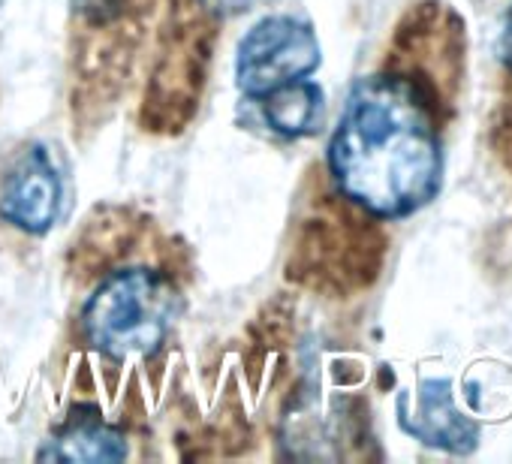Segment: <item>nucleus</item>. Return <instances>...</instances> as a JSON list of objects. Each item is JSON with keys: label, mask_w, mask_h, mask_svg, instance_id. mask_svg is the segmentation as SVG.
I'll return each instance as SVG.
<instances>
[{"label": "nucleus", "mask_w": 512, "mask_h": 464, "mask_svg": "<svg viewBox=\"0 0 512 464\" xmlns=\"http://www.w3.org/2000/svg\"><path fill=\"white\" fill-rule=\"evenodd\" d=\"M500 58L512 70V7L503 19V31H500Z\"/></svg>", "instance_id": "nucleus-14"}, {"label": "nucleus", "mask_w": 512, "mask_h": 464, "mask_svg": "<svg viewBox=\"0 0 512 464\" xmlns=\"http://www.w3.org/2000/svg\"><path fill=\"white\" fill-rule=\"evenodd\" d=\"M461 31V19L449 7L437 4V0L416 4L395 28L392 55L401 61V70L392 73L410 79L425 94L431 109L440 91L449 94V100L455 97L464 58Z\"/></svg>", "instance_id": "nucleus-5"}, {"label": "nucleus", "mask_w": 512, "mask_h": 464, "mask_svg": "<svg viewBox=\"0 0 512 464\" xmlns=\"http://www.w3.org/2000/svg\"><path fill=\"white\" fill-rule=\"evenodd\" d=\"M139 226L142 220L127 208H97L70 245V275L76 281H88L112 272V266L133 251Z\"/></svg>", "instance_id": "nucleus-9"}, {"label": "nucleus", "mask_w": 512, "mask_h": 464, "mask_svg": "<svg viewBox=\"0 0 512 464\" xmlns=\"http://www.w3.org/2000/svg\"><path fill=\"white\" fill-rule=\"evenodd\" d=\"M326 166L335 190L377 220L422 211L446 169L431 103L392 70L359 79L332 130Z\"/></svg>", "instance_id": "nucleus-1"}, {"label": "nucleus", "mask_w": 512, "mask_h": 464, "mask_svg": "<svg viewBox=\"0 0 512 464\" xmlns=\"http://www.w3.org/2000/svg\"><path fill=\"white\" fill-rule=\"evenodd\" d=\"M157 0H70V13L76 25L97 28L115 25L133 16H154Z\"/></svg>", "instance_id": "nucleus-12"}, {"label": "nucleus", "mask_w": 512, "mask_h": 464, "mask_svg": "<svg viewBox=\"0 0 512 464\" xmlns=\"http://www.w3.org/2000/svg\"><path fill=\"white\" fill-rule=\"evenodd\" d=\"M263 115L275 133L287 139H305L320 133L326 121V94L317 82L296 79L263 97Z\"/></svg>", "instance_id": "nucleus-11"}, {"label": "nucleus", "mask_w": 512, "mask_h": 464, "mask_svg": "<svg viewBox=\"0 0 512 464\" xmlns=\"http://www.w3.org/2000/svg\"><path fill=\"white\" fill-rule=\"evenodd\" d=\"M220 40V16L199 0H169L157 25L139 127L154 136H181L199 106Z\"/></svg>", "instance_id": "nucleus-3"}, {"label": "nucleus", "mask_w": 512, "mask_h": 464, "mask_svg": "<svg viewBox=\"0 0 512 464\" xmlns=\"http://www.w3.org/2000/svg\"><path fill=\"white\" fill-rule=\"evenodd\" d=\"M398 425L419 443H428L452 455H467L479 443L476 422H470L455 407L452 386L440 377L422 380L416 398L410 392L398 395Z\"/></svg>", "instance_id": "nucleus-8"}, {"label": "nucleus", "mask_w": 512, "mask_h": 464, "mask_svg": "<svg viewBox=\"0 0 512 464\" xmlns=\"http://www.w3.org/2000/svg\"><path fill=\"white\" fill-rule=\"evenodd\" d=\"M320 40L296 16H266L238 43L235 82L244 97L263 100L281 85L308 79L320 67Z\"/></svg>", "instance_id": "nucleus-6"}, {"label": "nucleus", "mask_w": 512, "mask_h": 464, "mask_svg": "<svg viewBox=\"0 0 512 464\" xmlns=\"http://www.w3.org/2000/svg\"><path fill=\"white\" fill-rule=\"evenodd\" d=\"M184 311L172 272L130 266L103 275L88 296L79 326L85 344L109 362L151 359L169 341Z\"/></svg>", "instance_id": "nucleus-4"}, {"label": "nucleus", "mask_w": 512, "mask_h": 464, "mask_svg": "<svg viewBox=\"0 0 512 464\" xmlns=\"http://www.w3.org/2000/svg\"><path fill=\"white\" fill-rule=\"evenodd\" d=\"M199 4H205L214 16H235V13H247L253 10L260 0H199Z\"/></svg>", "instance_id": "nucleus-13"}, {"label": "nucleus", "mask_w": 512, "mask_h": 464, "mask_svg": "<svg viewBox=\"0 0 512 464\" xmlns=\"http://www.w3.org/2000/svg\"><path fill=\"white\" fill-rule=\"evenodd\" d=\"M383 257L386 236L377 217L347 202L338 190H320L293 223L284 275L302 290L347 299L380 278Z\"/></svg>", "instance_id": "nucleus-2"}, {"label": "nucleus", "mask_w": 512, "mask_h": 464, "mask_svg": "<svg viewBox=\"0 0 512 464\" xmlns=\"http://www.w3.org/2000/svg\"><path fill=\"white\" fill-rule=\"evenodd\" d=\"M40 461H121L127 434L106 422L97 407H76L37 452Z\"/></svg>", "instance_id": "nucleus-10"}, {"label": "nucleus", "mask_w": 512, "mask_h": 464, "mask_svg": "<svg viewBox=\"0 0 512 464\" xmlns=\"http://www.w3.org/2000/svg\"><path fill=\"white\" fill-rule=\"evenodd\" d=\"M64 208V175L40 142L22 145L0 175V220L25 236H46Z\"/></svg>", "instance_id": "nucleus-7"}]
</instances>
